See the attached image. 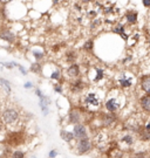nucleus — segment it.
I'll return each instance as SVG.
<instances>
[{
  "label": "nucleus",
  "instance_id": "obj_5",
  "mask_svg": "<svg viewBox=\"0 0 150 158\" xmlns=\"http://www.w3.org/2000/svg\"><path fill=\"white\" fill-rule=\"evenodd\" d=\"M86 102L88 104H91V106H94V107H97L100 104V100L97 99L96 94H93V92L88 94V96L86 97Z\"/></svg>",
  "mask_w": 150,
  "mask_h": 158
},
{
  "label": "nucleus",
  "instance_id": "obj_24",
  "mask_svg": "<svg viewBox=\"0 0 150 158\" xmlns=\"http://www.w3.org/2000/svg\"><path fill=\"white\" fill-rule=\"evenodd\" d=\"M50 77H52L53 80H59V79H60V72H59V70L53 72L52 75H50Z\"/></svg>",
  "mask_w": 150,
  "mask_h": 158
},
{
  "label": "nucleus",
  "instance_id": "obj_27",
  "mask_svg": "<svg viewBox=\"0 0 150 158\" xmlns=\"http://www.w3.org/2000/svg\"><path fill=\"white\" fill-rule=\"evenodd\" d=\"M143 6L144 7H150V0H143Z\"/></svg>",
  "mask_w": 150,
  "mask_h": 158
},
{
  "label": "nucleus",
  "instance_id": "obj_21",
  "mask_svg": "<svg viewBox=\"0 0 150 158\" xmlns=\"http://www.w3.org/2000/svg\"><path fill=\"white\" fill-rule=\"evenodd\" d=\"M95 69H96V72H97V75H96V77H95V81H100V80L103 77V70L100 69V68H95Z\"/></svg>",
  "mask_w": 150,
  "mask_h": 158
},
{
  "label": "nucleus",
  "instance_id": "obj_30",
  "mask_svg": "<svg viewBox=\"0 0 150 158\" xmlns=\"http://www.w3.org/2000/svg\"><path fill=\"white\" fill-rule=\"evenodd\" d=\"M56 156V151L55 150H52L50 152H49V157H55Z\"/></svg>",
  "mask_w": 150,
  "mask_h": 158
},
{
  "label": "nucleus",
  "instance_id": "obj_4",
  "mask_svg": "<svg viewBox=\"0 0 150 158\" xmlns=\"http://www.w3.org/2000/svg\"><path fill=\"white\" fill-rule=\"evenodd\" d=\"M118 107H120V104H118V102H117L115 99H110V100H108V101L106 102V108H107V110L110 111V112L116 111V110L118 109Z\"/></svg>",
  "mask_w": 150,
  "mask_h": 158
},
{
  "label": "nucleus",
  "instance_id": "obj_16",
  "mask_svg": "<svg viewBox=\"0 0 150 158\" xmlns=\"http://www.w3.org/2000/svg\"><path fill=\"white\" fill-rule=\"evenodd\" d=\"M69 116H71V117H69V121H71L72 123H77V122H79V114H77L76 111H72Z\"/></svg>",
  "mask_w": 150,
  "mask_h": 158
},
{
  "label": "nucleus",
  "instance_id": "obj_15",
  "mask_svg": "<svg viewBox=\"0 0 150 158\" xmlns=\"http://www.w3.org/2000/svg\"><path fill=\"white\" fill-rule=\"evenodd\" d=\"M0 83L3 84V87H4V89L6 90L7 94L11 92V86H10V82H8V81H6V80H4V79H0Z\"/></svg>",
  "mask_w": 150,
  "mask_h": 158
},
{
  "label": "nucleus",
  "instance_id": "obj_19",
  "mask_svg": "<svg viewBox=\"0 0 150 158\" xmlns=\"http://www.w3.org/2000/svg\"><path fill=\"white\" fill-rule=\"evenodd\" d=\"M82 84H83V83H82L81 81H76L75 83H73V86H74V87H73V90H75V91H76V90L82 89V88H83V87H82Z\"/></svg>",
  "mask_w": 150,
  "mask_h": 158
},
{
  "label": "nucleus",
  "instance_id": "obj_12",
  "mask_svg": "<svg viewBox=\"0 0 150 158\" xmlns=\"http://www.w3.org/2000/svg\"><path fill=\"white\" fill-rule=\"evenodd\" d=\"M80 73V69H79V66L77 65H72L69 68H68V75L71 77H75L77 76Z\"/></svg>",
  "mask_w": 150,
  "mask_h": 158
},
{
  "label": "nucleus",
  "instance_id": "obj_35",
  "mask_svg": "<svg viewBox=\"0 0 150 158\" xmlns=\"http://www.w3.org/2000/svg\"><path fill=\"white\" fill-rule=\"evenodd\" d=\"M0 130H1V128H0Z\"/></svg>",
  "mask_w": 150,
  "mask_h": 158
},
{
  "label": "nucleus",
  "instance_id": "obj_7",
  "mask_svg": "<svg viewBox=\"0 0 150 158\" xmlns=\"http://www.w3.org/2000/svg\"><path fill=\"white\" fill-rule=\"evenodd\" d=\"M141 88L144 92L150 94V76H144L141 81Z\"/></svg>",
  "mask_w": 150,
  "mask_h": 158
},
{
  "label": "nucleus",
  "instance_id": "obj_1",
  "mask_svg": "<svg viewBox=\"0 0 150 158\" xmlns=\"http://www.w3.org/2000/svg\"><path fill=\"white\" fill-rule=\"evenodd\" d=\"M18 112L14 110V109H7L5 112H4V115H3V117H4V121L7 123V124H12L13 122H15L17 119H18Z\"/></svg>",
  "mask_w": 150,
  "mask_h": 158
},
{
  "label": "nucleus",
  "instance_id": "obj_23",
  "mask_svg": "<svg viewBox=\"0 0 150 158\" xmlns=\"http://www.w3.org/2000/svg\"><path fill=\"white\" fill-rule=\"evenodd\" d=\"M31 70H32V72H34V73H38V72H40V70H41V67H40L39 63H34V65L32 66V68H31Z\"/></svg>",
  "mask_w": 150,
  "mask_h": 158
},
{
  "label": "nucleus",
  "instance_id": "obj_13",
  "mask_svg": "<svg viewBox=\"0 0 150 158\" xmlns=\"http://www.w3.org/2000/svg\"><path fill=\"white\" fill-rule=\"evenodd\" d=\"M114 32H115V33H118L124 40H128V35L124 34V27H123L122 25H117V27H115Z\"/></svg>",
  "mask_w": 150,
  "mask_h": 158
},
{
  "label": "nucleus",
  "instance_id": "obj_32",
  "mask_svg": "<svg viewBox=\"0 0 150 158\" xmlns=\"http://www.w3.org/2000/svg\"><path fill=\"white\" fill-rule=\"evenodd\" d=\"M19 69L21 70V73H22V74H26V70H25V68H24L22 66H19Z\"/></svg>",
  "mask_w": 150,
  "mask_h": 158
},
{
  "label": "nucleus",
  "instance_id": "obj_33",
  "mask_svg": "<svg viewBox=\"0 0 150 158\" xmlns=\"http://www.w3.org/2000/svg\"><path fill=\"white\" fill-rule=\"evenodd\" d=\"M92 0H83V3H91Z\"/></svg>",
  "mask_w": 150,
  "mask_h": 158
},
{
  "label": "nucleus",
  "instance_id": "obj_3",
  "mask_svg": "<svg viewBox=\"0 0 150 158\" xmlns=\"http://www.w3.org/2000/svg\"><path fill=\"white\" fill-rule=\"evenodd\" d=\"M91 148H92V144H91V142H89L87 138H82L79 142V144H77V150H79L80 153L88 152L89 150H91Z\"/></svg>",
  "mask_w": 150,
  "mask_h": 158
},
{
  "label": "nucleus",
  "instance_id": "obj_34",
  "mask_svg": "<svg viewBox=\"0 0 150 158\" xmlns=\"http://www.w3.org/2000/svg\"><path fill=\"white\" fill-rule=\"evenodd\" d=\"M1 1H4V3H6V1H10V0H1Z\"/></svg>",
  "mask_w": 150,
  "mask_h": 158
},
{
  "label": "nucleus",
  "instance_id": "obj_11",
  "mask_svg": "<svg viewBox=\"0 0 150 158\" xmlns=\"http://www.w3.org/2000/svg\"><path fill=\"white\" fill-rule=\"evenodd\" d=\"M126 19H127V21L129 23H136V21H137V13L130 11V12H128L126 14Z\"/></svg>",
  "mask_w": 150,
  "mask_h": 158
},
{
  "label": "nucleus",
  "instance_id": "obj_18",
  "mask_svg": "<svg viewBox=\"0 0 150 158\" xmlns=\"http://www.w3.org/2000/svg\"><path fill=\"white\" fill-rule=\"evenodd\" d=\"M114 121H115V117H114L113 115H107V116H104V123H106V124H111Z\"/></svg>",
  "mask_w": 150,
  "mask_h": 158
},
{
  "label": "nucleus",
  "instance_id": "obj_8",
  "mask_svg": "<svg viewBox=\"0 0 150 158\" xmlns=\"http://www.w3.org/2000/svg\"><path fill=\"white\" fill-rule=\"evenodd\" d=\"M0 38L5 41H8V42H13L14 41V34L10 30H3L0 33Z\"/></svg>",
  "mask_w": 150,
  "mask_h": 158
},
{
  "label": "nucleus",
  "instance_id": "obj_20",
  "mask_svg": "<svg viewBox=\"0 0 150 158\" xmlns=\"http://www.w3.org/2000/svg\"><path fill=\"white\" fill-rule=\"evenodd\" d=\"M83 48H84V49H87V50H91V49L93 48V41H92V40H88L87 42H84Z\"/></svg>",
  "mask_w": 150,
  "mask_h": 158
},
{
  "label": "nucleus",
  "instance_id": "obj_10",
  "mask_svg": "<svg viewBox=\"0 0 150 158\" xmlns=\"http://www.w3.org/2000/svg\"><path fill=\"white\" fill-rule=\"evenodd\" d=\"M140 134H141V138L143 141H149L150 139V122L145 125V128L143 129V131L140 132Z\"/></svg>",
  "mask_w": 150,
  "mask_h": 158
},
{
  "label": "nucleus",
  "instance_id": "obj_28",
  "mask_svg": "<svg viewBox=\"0 0 150 158\" xmlns=\"http://www.w3.org/2000/svg\"><path fill=\"white\" fill-rule=\"evenodd\" d=\"M54 90H55V91H57V92H61V91H62V88L56 84V86L54 87Z\"/></svg>",
  "mask_w": 150,
  "mask_h": 158
},
{
  "label": "nucleus",
  "instance_id": "obj_22",
  "mask_svg": "<svg viewBox=\"0 0 150 158\" xmlns=\"http://www.w3.org/2000/svg\"><path fill=\"white\" fill-rule=\"evenodd\" d=\"M76 59V55L74 52H69L67 53V61H74Z\"/></svg>",
  "mask_w": 150,
  "mask_h": 158
},
{
  "label": "nucleus",
  "instance_id": "obj_14",
  "mask_svg": "<svg viewBox=\"0 0 150 158\" xmlns=\"http://www.w3.org/2000/svg\"><path fill=\"white\" fill-rule=\"evenodd\" d=\"M61 137H62V139H65L66 142H71V141L74 138V134L62 130V131H61Z\"/></svg>",
  "mask_w": 150,
  "mask_h": 158
},
{
  "label": "nucleus",
  "instance_id": "obj_29",
  "mask_svg": "<svg viewBox=\"0 0 150 158\" xmlns=\"http://www.w3.org/2000/svg\"><path fill=\"white\" fill-rule=\"evenodd\" d=\"M25 88H26V89L32 88V83H31V82H26V83H25Z\"/></svg>",
  "mask_w": 150,
  "mask_h": 158
},
{
  "label": "nucleus",
  "instance_id": "obj_2",
  "mask_svg": "<svg viewBox=\"0 0 150 158\" xmlns=\"http://www.w3.org/2000/svg\"><path fill=\"white\" fill-rule=\"evenodd\" d=\"M73 134H74V137H76L79 139H82V138L87 137V130L82 124H76L74 126V132Z\"/></svg>",
  "mask_w": 150,
  "mask_h": 158
},
{
  "label": "nucleus",
  "instance_id": "obj_9",
  "mask_svg": "<svg viewBox=\"0 0 150 158\" xmlns=\"http://www.w3.org/2000/svg\"><path fill=\"white\" fill-rule=\"evenodd\" d=\"M131 83H133V79L131 77H127L124 74L122 75V77L120 79V84L123 88H129L131 87Z\"/></svg>",
  "mask_w": 150,
  "mask_h": 158
},
{
  "label": "nucleus",
  "instance_id": "obj_17",
  "mask_svg": "<svg viewBox=\"0 0 150 158\" xmlns=\"http://www.w3.org/2000/svg\"><path fill=\"white\" fill-rule=\"evenodd\" d=\"M122 142L126 143L127 145H131V144L134 143V138H133L130 135H126V136L122 138Z\"/></svg>",
  "mask_w": 150,
  "mask_h": 158
},
{
  "label": "nucleus",
  "instance_id": "obj_25",
  "mask_svg": "<svg viewBox=\"0 0 150 158\" xmlns=\"http://www.w3.org/2000/svg\"><path fill=\"white\" fill-rule=\"evenodd\" d=\"M24 156H25V153L21 152V151H15V152L13 153V157H20V158H22Z\"/></svg>",
  "mask_w": 150,
  "mask_h": 158
},
{
  "label": "nucleus",
  "instance_id": "obj_26",
  "mask_svg": "<svg viewBox=\"0 0 150 158\" xmlns=\"http://www.w3.org/2000/svg\"><path fill=\"white\" fill-rule=\"evenodd\" d=\"M33 54H34V56H35L37 60H40V59H42V56H44L42 53H38V52H34Z\"/></svg>",
  "mask_w": 150,
  "mask_h": 158
},
{
  "label": "nucleus",
  "instance_id": "obj_31",
  "mask_svg": "<svg viewBox=\"0 0 150 158\" xmlns=\"http://www.w3.org/2000/svg\"><path fill=\"white\" fill-rule=\"evenodd\" d=\"M37 95H38V96H39V97H41V96H44V95H42V92H41V90H39V89L37 90Z\"/></svg>",
  "mask_w": 150,
  "mask_h": 158
},
{
  "label": "nucleus",
  "instance_id": "obj_6",
  "mask_svg": "<svg viewBox=\"0 0 150 158\" xmlns=\"http://www.w3.org/2000/svg\"><path fill=\"white\" fill-rule=\"evenodd\" d=\"M141 107L144 111L150 112V94L145 95V96H143L141 99Z\"/></svg>",
  "mask_w": 150,
  "mask_h": 158
}]
</instances>
